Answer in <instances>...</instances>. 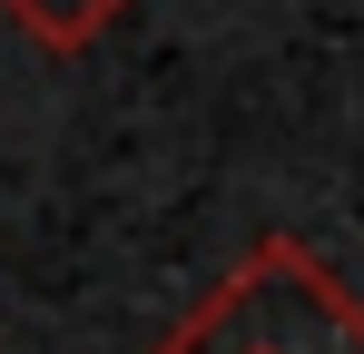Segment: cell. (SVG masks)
<instances>
[{
    "label": "cell",
    "instance_id": "obj_1",
    "mask_svg": "<svg viewBox=\"0 0 364 354\" xmlns=\"http://www.w3.org/2000/svg\"><path fill=\"white\" fill-rule=\"evenodd\" d=\"M168 354H364V305L315 256L266 246Z\"/></svg>",
    "mask_w": 364,
    "mask_h": 354
},
{
    "label": "cell",
    "instance_id": "obj_2",
    "mask_svg": "<svg viewBox=\"0 0 364 354\" xmlns=\"http://www.w3.org/2000/svg\"><path fill=\"white\" fill-rule=\"evenodd\" d=\"M0 10H10L40 50H89V40L128 10V0H0Z\"/></svg>",
    "mask_w": 364,
    "mask_h": 354
}]
</instances>
